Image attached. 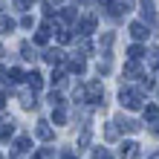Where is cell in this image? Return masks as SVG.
Listing matches in <instances>:
<instances>
[{
  "mask_svg": "<svg viewBox=\"0 0 159 159\" xmlns=\"http://www.w3.org/2000/svg\"><path fill=\"white\" fill-rule=\"evenodd\" d=\"M70 70L75 72V75H84V72H87V61H84V58H72L70 61Z\"/></svg>",
  "mask_w": 159,
  "mask_h": 159,
  "instance_id": "9",
  "label": "cell"
},
{
  "mask_svg": "<svg viewBox=\"0 0 159 159\" xmlns=\"http://www.w3.org/2000/svg\"><path fill=\"white\" fill-rule=\"evenodd\" d=\"M151 133H153V136H159V119L153 121V127H151Z\"/></svg>",
  "mask_w": 159,
  "mask_h": 159,
  "instance_id": "29",
  "label": "cell"
},
{
  "mask_svg": "<svg viewBox=\"0 0 159 159\" xmlns=\"http://www.w3.org/2000/svg\"><path fill=\"white\" fill-rule=\"evenodd\" d=\"M49 104L52 107H64V98L58 96V93H49Z\"/></svg>",
  "mask_w": 159,
  "mask_h": 159,
  "instance_id": "22",
  "label": "cell"
},
{
  "mask_svg": "<svg viewBox=\"0 0 159 159\" xmlns=\"http://www.w3.org/2000/svg\"><path fill=\"white\" fill-rule=\"evenodd\" d=\"M153 87H156V84H153V78H145V81H142V93H145V90H148V93H151Z\"/></svg>",
  "mask_w": 159,
  "mask_h": 159,
  "instance_id": "25",
  "label": "cell"
},
{
  "mask_svg": "<svg viewBox=\"0 0 159 159\" xmlns=\"http://www.w3.org/2000/svg\"><path fill=\"white\" fill-rule=\"evenodd\" d=\"M151 159H159V153H156V156H151Z\"/></svg>",
  "mask_w": 159,
  "mask_h": 159,
  "instance_id": "31",
  "label": "cell"
},
{
  "mask_svg": "<svg viewBox=\"0 0 159 159\" xmlns=\"http://www.w3.org/2000/svg\"><path fill=\"white\" fill-rule=\"evenodd\" d=\"M0 9H3V3H0Z\"/></svg>",
  "mask_w": 159,
  "mask_h": 159,
  "instance_id": "33",
  "label": "cell"
},
{
  "mask_svg": "<svg viewBox=\"0 0 159 159\" xmlns=\"http://www.w3.org/2000/svg\"><path fill=\"white\" fill-rule=\"evenodd\" d=\"M26 81H29V87H32V90H41V87H43V75H41V72H35V70L26 75Z\"/></svg>",
  "mask_w": 159,
  "mask_h": 159,
  "instance_id": "10",
  "label": "cell"
},
{
  "mask_svg": "<svg viewBox=\"0 0 159 159\" xmlns=\"http://www.w3.org/2000/svg\"><path fill=\"white\" fill-rule=\"evenodd\" d=\"M35 41H38V43H46V41H49V29H46V26H41L38 35H35Z\"/></svg>",
  "mask_w": 159,
  "mask_h": 159,
  "instance_id": "21",
  "label": "cell"
},
{
  "mask_svg": "<svg viewBox=\"0 0 159 159\" xmlns=\"http://www.w3.org/2000/svg\"><path fill=\"white\" fill-rule=\"evenodd\" d=\"M119 101H121V107H127V110H142V90H121Z\"/></svg>",
  "mask_w": 159,
  "mask_h": 159,
  "instance_id": "1",
  "label": "cell"
},
{
  "mask_svg": "<svg viewBox=\"0 0 159 159\" xmlns=\"http://www.w3.org/2000/svg\"><path fill=\"white\" fill-rule=\"evenodd\" d=\"M23 78H26V75H23V72H20V70H17V67L6 72V81H9V84H17V81H23Z\"/></svg>",
  "mask_w": 159,
  "mask_h": 159,
  "instance_id": "15",
  "label": "cell"
},
{
  "mask_svg": "<svg viewBox=\"0 0 159 159\" xmlns=\"http://www.w3.org/2000/svg\"><path fill=\"white\" fill-rule=\"evenodd\" d=\"M93 159H113V153H110L107 148H96V151H93Z\"/></svg>",
  "mask_w": 159,
  "mask_h": 159,
  "instance_id": "19",
  "label": "cell"
},
{
  "mask_svg": "<svg viewBox=\"0 0 159 159\" xmlns=\"http://www.w3.org/2000/svg\"><path fill=\"white\" fill-rule=\"evenodd\" d=\"M29 145H32V136H20L15 142V153H26V151H29Z\"/></svg>",
  "mask_w": 159,
  "mask_h": 159,
  "instance_id": "11",
  "label": "cell"
},
{
  "mask_svg": "<svg viewBox=\"0 0 159 159\" xmlns=\"http://www.w3.org/2000/svg\"><path fill=\"white\" fill-rule=\"evenodd\" d=\"M104 136H107V139H110V142H113V139H116V136H119V130H116V127H113V125H107V127H104Z\"/></svg>",
  "mask_w": 159,
  "mask_h": 159,
  "instance_id": "24",
  "label": "cell"
},
{
  "mask_svg": "<svg viewBox=\"0 0 159 159\" xmlns=\"http://www.w3.org/2000/svg\"><path fill=\"white\" fill-rule=\"evenodd\" d=\"M0 159H3V156H0Z\"/></svg>",
  "mask_w": 159,
  "mask_h": 159,
  "instance_id": "35",
  "label": "cell"
},
{
  "mask_svg": "<svg viewBox=\"0 0 159 159\" xmlns=\"http://www.w3.org/2000/svg\"><path fill=\"white\" fill-rule=\"evenodd\" d=\"M58 3H61V0H58Z\"/></svg>",
  "mask_w": 159,
  "mask_h": 159,
  "instance_id": "34",
  "label": "cell"
},
{
  "mask_svg": "<svg viewBox=\"0 0 159 159\" xmlns=\"http://www.w3.org/2000/svg\"><path fill=\"white\" fill-rule=\"evenodd\" d=\"M0 55H3V46H0Z\"/></svg>",
  "mask_w": 159,
  "mask_h": 159,
  "instance_id": "32",
  "label": "cell"
},
{
  "mask_svg": "<svg viewBox=\"0 0 159 159\" xmlns=\"http://www.w3.org/2000/svg\"><path fill=\"white\" fill-rule=\"evenodd\" d=\"M130 38H133V41H148L151 32H148L145 23H130Z\"/></svg>",
  "mask_w": 159,
  "mask_h": 159,
  "instance_id": "5",
  "label": "cell"
},
{
  "mask_svg": "<svg viewBox=\"0 0 159 159\" xmlns=\"http://www.w3.org/2000/svg\"><path fill=\"white\" fill-rule=\"evenodd\" d=\"M0 107H3V93H0Z\"/></svg>",
  "mask_w": 159,
  "mask_h": 159,
  "instance_id": "30",
  "label": "cell"
},
{
  "mask_svg": "<svg viewBox=\"0 0 159 159\" xmlns=\"http://www.w3.org/2000/svg\"><path fill=\"white\" fill-rule=\"evenodd\" d=\"M15 6L20 9V12H26V9H29V0H15Z\"/></svg>",
  "mask_w": 159,
  "mask_h": 159,
  "instance_id": "28",
  "label": "cell"
},
{
  "mask_svg": "<svg viewBox=\"0 0 159 159\" xmlns=\"http://www.w3.org/2000/svg\"><path fill=\"white\" fill-rule=\"evenodd\" d=\"M20 104H23V110H35V107H38V101H35L32 93H23V96H20Z\"/></svg>",
  "mask_w": 159,
  "mask_h": 159,
  "instance_id": "14",
  "label": "cell"
},
{
  "mask_svg": "<svg viewBox=\"0 0 159 159\" xmlns=\"http://www.w3.org/2000/svg\"><path fill=\"white\" fill-rule=\"evenodd\" d=\"M75 29H78V35H81V38L93 35V32H96V15H87V17H81V20L75 23Z\"/></svg>",
  "mask_w": 159,
  "mask_h": 159,
  "instance_id": "3",
  "label": "cell"
},
{
  "mask_svg": "<svg viewBox=\"0 0 159 159\" xmlns=\"http://www.w3.org/2000/svg\"><path fill=\"white\" fill-rule=\"evenodd\" d=\"M142 55H145V49H142V46H130V49H127V58H130V61H139Z\"/></svg>",
  "mask_w": 159,
  "mask_h": 159,
  "instance_id": "18",
  "label": "cell"
},
{
  "mask_svg": "<svg viewBox=\"0 0 159 159\" xmlns=\"http://www.w3.org/2000/svg\"><path fill=\"white\" fill-rule=\"evenodd\" d=\"M52 84H55V87H64V84H67V75H64V70H55V72H52Z\"/></svg>",
  "mask_w": 159,
  "mask_h": 159,
  "instance_id": "17",
  "label": "cell"
},
{
  "mask_svg": "<svg viewBox=\"0 0 159 159\" xmlns=\"http://www.w3.org/2000/svg\"><path fill=\"white\" fill-rule=\"evenodd\" d=\"M142 156V151H139L136 142H125L121 145V159H139Z\"/></svg>",
  "mask_w": 159,
  "mask_h": 159,
  "instance_id": "6",
  "label": "cell"
},
{
  "mask_svg": "<svg viewBox=\"0 0 159 159\" xmlns=\"http://www.w3.org/2000/svg\"><path fill=\"white\" fill-rule=\"evenodd\" d=\"M156 116H159L156 104H148V107H145V119H148V121H156Z\"/></svg>",
  "mask_w": 159,
  "mask_h": 159,
  "instance_id": "20",
  "label": "cell"
},
{
  "mask_svg": "<svg viewBox=\"0 0 159 159\" xmlns=\"http://www.w3.org/2000/svg\"><path fill=\"white\" fill-rule=\"evenodd\" d=\"M101 46H104V55H107V49L113 46V32H107L104 38H101Z\"/></svg>",
  "mask_w": 159,
  "mask_h": 159,
  "instance_id": "23",
  "label": "cell"
},
{
  "mask_svg": "<svg viewBox=\"0 0 159 159\" xmlns=\"http://www.w3.org/2000/svg\"><path fill=\"white\" fill-rule=\"evenodd\" d=\"M35 136H38L41 142H52V139H55V130L49 127V121H38V127H35Z\"/></svg>",
  "mask_w": 159,
  "mask_h": 159,
  "instance_id": "4",
  "label": "cell"
},
{
  "mask_svg": "<svg viewBox=\"0 0 159 159\" xmlns=\"http://www.w3.org/2000/svg\"><path fill=\"white\" fill-rule=\"evenodd\" d=\"M20 58L23 61H35V46L32 43H26V41L20 43Z\"/></svg>",
  "mask_w": 159,
  "mask_h": 159,
  "instance_id": "12",
  "label": "cell"
},
{
  "mask_svg": "<svg viewBox=\"0 0 159 159\" xmlns=\"http://www.w3.org/2000/svg\"><path fill=\"white\" fill-rule=\"evenodd\" d=\"M52 121L55 125H67V113H64L61 107H52Z\"/></svg>",
  "mask_w": 159,
  "mask_h": 159,
  "instance_id": "16",
  "label": "cell"
},
{
  "mask_svg": "<svg viewBox=\"0 0 159 159\" xmlns=\"http://www.w3.org/2000/svg\"><path fill=\"white\" fill-rule=\"evenodd\" d=\"M43 58H46V64H52V67H55V64H61V61H64V52H61V49H46V52H43Z\"/></svg>",
  "mask_w": 159,
  "mask_h": 159,
  "instance_id": "8",
  "label": "cell"
},
{
  "mask_svg": "<svg viewBox=\"0 0 159 159\" xmlns=\"http://www.w3.org/2000/svg\"><path fill=\"white\" fill-rule=\"evenodd\" d=\"M87 142H90V130H84V133H81V136H78V145H81V148H84V145H87Z\"/></svg>",
  "mask_w": 159,
  "mask_h": 159,
  "instance_id": "27",
  "label": "cell"
},
{
  "mask_svg": "<svg viewBox=\"0 0 159 159\" xmlns=\"http://www.w3.org/2000/svg\"><path fill=\"white\" fill-rule=\"evenodd\" d=\"M20 26H23V29H32V26H35V20H32V17H29V15H26V17H23V20H20Z\"/></svg>",
  "mask_w": 159,
  "mask_h": 159,
  "instance_id": "26",
  "label": "cell"
},
{
  "mask_svg": "<svg viewBox=\"0 0 159 159\" xmlns=\"http://www.w3.org/2000/svg\"><path fill=\"white\" fill-rule=\"evenodd\" d=\"M113 125H119L121 130H125V133H136V130H139V121H133V119H125V116H119V119L113 121Z\"/></svg>",
  "mask_w": 159,
  "mask_h": 159,
  "instance_id": "7",
  "label": "cell"
},
{
  "mask_svg": "<svg viewBox=\"0 0 159 159\" xmlns=\"http://www.w3.org/2000/svg\"><path fill=\"white\" fill-rule=\"evenodd\" d=\"M87 101H93V104H104V87H101L98 81H87Z\"/></svg>",
  "mask_w": 159,
  "mask_h": 159,
  "instance_id": "2",
  "label": "cell"
},
{
  "mask_svg": "<svg viewBox=\"0 0 159 159\" xmlns=\"http://www.w3.org/2000/svg\"><path fill=\"white\" fill-rule=\"evenodd\" d=\"M15 29V20L12 17H6V15H0V35H9Z\"/></svg>",
  "mask_w": 159,
  "mask_h": 159,
  "instance_id": "13",
  "label": "cell"
}]
</instances>
